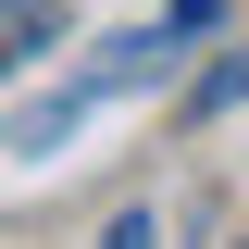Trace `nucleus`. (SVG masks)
Listing matches in <instances>:
<instances>
[{"label":"nucleus","instance_id":"nucleus-3","mask_svg":"<svg viewBox=\"0 0 249 249\" xmlns=\"http://www.w3.org/2000/svg\"><path fill=\"white\" fill-rule=\"evenodd\" d=\"M224 100H249V50H237V62H212V88H199V112H224Z\"/></svg>","mask_w":249,"mask_h":249},{"label":"nucleus","instance_id":"nucleus-2","mask_svg":"<svg viewBox=\"0 0 249 249\" xmlns=\"http://www.w3.org/2000/svg\"><path fill=\"white\" fill-rule=\"evenodd\" d=\"M50 25H62L50 0H0V62H25V37H50Z\"/></svg>","mask_w":249,"mask_h":249},{"label":"nucleus","instance_id":"nucleus-4","mask_svg":"<svg viewBox=\"0 0 249 249\" xmlns=\"http://www.w3.org/2000/svg\"><path fill=\"white\" fill-rule=\"evenodd\" d=\"M100 249H162V224H150V212H112V224H100Z\"/></svg>","mask_w":249,"mask_h":249},{"label":"nucleus","instance_id":"nucleus-1","mask_svg":"<svg viewBox=\"0 0 249 249\" xmlns=\"http://www.w3.org/2000/svg\"><path fill=\"white\" fill-rule=\"evenodd\" d=\"M212 25H224V0H162L150 25H124V37H100V50L75 62V75H62L50 100H25V112L0 124V150H13V162H50L62 137H75V124H100L112 100H137V88H162V75H175V62L199 50Z\"/></svg>","mask_w":249,"mask_h":249}]
</instances>
